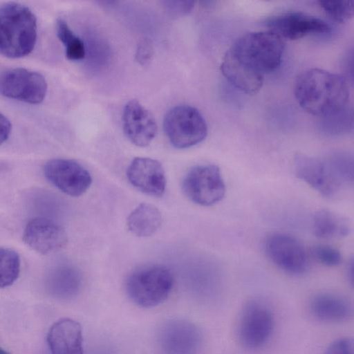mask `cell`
<instances>
[{"instance_id": "obj_1", "label": "cell", "mask_w": 354, "mask_h": 354, "mask_svg": "<svg viewBox=\"0 0 354 354\" xmlns=\"http://www.w3.org/2000/svg\"><path fill=\"white\" fill-rule=\"evenodd\" d=\"M294 93L305 111L318 116L339 114L349 99L347 81L338 74L319 68L302 72L296 79Z\"/></svg>"}, {"instance_id": "obj_2", "label": "cell", "mask_w": 354, "mask_h": 354, "mask_svg": "<svg viewBox=\"0 0 354 354\" xmlns=\"http://www.w3.org/2000/svg\"><path fill=\"white\" fill-rule=\"evenodd\" d=\"M37 37V18L28 7L15 2L0 7V55L26 56L34 49Z\"/></svg>"}, {"instance_id": "obj_3", "label": "cell", "mask_w": 354, "mask_h": 354, "mask_svg": "<svg viewBox=\"0 0 354 354\" xmlns=\"http://www.w3.org/2000/svg\"><path fill=\"white\" fill-rule=\"evenodd\" d=\"M227 50L243 65L264 76L280 65L284 44L272 31L251 32L237 39Z\"/></svg>"}, {"instance_id": "obj_4", "label": "cell", "mask_w": 354, "mask_h": 354, "mask_svg": "<svg viewBox=\"0 0 354 354\" xmlns=\"http://www.w3.org/2000/svg\"><path fill=\"white\" fill-rule=\"evenodd\" d=\"M174 285L170 270L163 266L142 267L126 279L125 290L129 299L142 308H152L165 301Z\"/></svg>"}, {"instance_id": "obj_5", "label": "cell", "mask_w": 354, "mask_h": 354, "mask_svg": "<svg viewBox=\"0 0 354 354\" xmlns=\"http://www.w3.org/2000/svg\"><path fill=\"white\" fill-rule=\"evenodd\" d=\"M274 314L264 300L254 298L244 305L239 320L238 337L243 347L250 351L263 347L274 329Z\"/></svg>"}, {"instance_id": "obj_6", "label": "cell", "mask_w": 354, "mask_h": 354, "mask_svg": "<svg viewBox=\"0 0 354 354\" xmlns=\"http://www.w3.org/2000/svg\"><path fill=\"white\" fill-rule=\"evenodd\" d=\"M165 132L171 144L186 149L202 142L207 136V126L201 113L189 105L172 107L165 115Z\"/></svg>"}, {"instance_id": "obj_7", "label": "cell", "mask_w": 354, "mask_h": 354, "mask_svg": "<svg viewBox=\"0 0 354 354\" xmlns=\"http://www.w3.org/2000/svg\"><path fill=\"white\" fill-rule=\"evenodd\" d=\"M183 189L193 203L211 206L223 198L225 185L220 168L209 164L192 168L183 179Z\"/></svg>"}, {"instance_id": "obj_8", "label": "cell", "mask_w": 354, "mask_h": 354, "mask_svg": "<svg viewBox=\"0 0 354 354\" xmlns=\"http://www.w3.org/2000/svg\"><path fill=\"white\" fill-rule=\"evenodd\" d=\"M47 90V82L38 72L13 68L0 73V93L8 98L37 104L44 101Z\"/></svg>"}, {"instance_id": "obj_9", "label": "cell", "mask_w": 354, "mask_h": 354, "mask_svg": "<svg viewBox=\"0 0 354 354\" xmlns=\"http://www.w3.org/2000/svg\"><path fill=\"white\" fill-rule=\"evenodd\" d=\"M264 248L270 260L279 269L292 275H300L308 269V257L302 243L282 232L267 236Z\"/></svg>"}, {"instance_id": "obj_10", "label": "cell", "mask_w": 354, "mask_h": 354, "mask_svg": "<svg viewBox=\"0 0 354 354\" xmlns=\"http://www.w3.org/2000/svg\"><path fill=\"white\" fill-rule=\"evenodd\" d=\"M45 178L63 193L73 197L84 194L90 187L89 172L73 160L53 158L43 168Z\"/></svg>"}, {"instance_id": "obj_11", "label": "cell", "mask_w": 354, "mask_h": 354, "mask_svg": "<svg viewBox=\"0 0 354 354\" xmlns=\"http://www.w3.org/2000/svg\"><path fill=\"white\" fill-rule=\"evenodd\" d=\"M268 30L281 39H301L310 35L326 34L330 26L323 19L302 12H287L272 16L264 21Z\"/></svg>"}, {"instance_id": "obj_12", "label": "cell", "mask_w": 354, "mask_h": 354, "mask_svg": "<svg viewBox=\"0 0 354 354\" xmlns=\"http://www.w3.org/2000/svg\"><path fill=\"white\" fill-rule=\"evenodd\" d=\"M22 240L32 250L46 255L64 248L68 243V236L65 229L55 221L35 217L26 223Z\"/></svg>"}, {"instance_id": "obj_13", "label": "cell", "mask_w": 354, "mask_h": 354, "mask_svg": "<svg viewBox=\"0 0 354 354\" xmlns=\"http://www.w3.org/2000/svg\"><path fill=\"white\" fill-rule=\"evenodd\" d=\"M295 176L325 197L335 196L342 187L326 160L297 156L294 162Z\"/></svg>"}, {"instance_id": "obj_14", "label": "cell", "mask_w": 354, "mask_h": 354, "mask_svg": "<svg viewBox=\"0 0 354 354\" xmlns=\"http://www.w3.org/2000/svg\"><path fill=\"white\" fill-rule=\"evenodd\" d=\"M129 183L147 195L160 197L166 188L165 170L159 161L150 158H135L127 170Z\"/></svg>"}, {"instance_id": "obj_15", "label": "cell", "mask_w": 354, "mask_h": 354, "mask_svg": "<svg viewBox=\"0 0 354 354\" xmlns=\"http://www.w3.org/2000/svg\"><path fill=\"white\" fill-rule=\"evenodd\" d=\"M122 121L125 136L136 146H147L156 135L157 125L153 115L136 100L125 104Z\"/></svg>"}, {"instance_id": "obj_16", "label": "cell", "mask_w": 354, "mask_h": 354, "mask_svg": "<svg viewBox=\"0 0 354 354\" xmlns=\"http://www.w3.org/2000/svg\"><path fill=\"white\" fill-rule=\"evenodd\" d=\"M160 338L169 354H197L202 344L200 330L187 321L169 322L162 328Z\"/></svg>"}, {"instance_id": "obj_17", "label": "cell", "mask_w": 354, "mask_h": 354, "mask_svg": "<svg viewBox=\"0 0 354 354\" xmlns=\"http://www.w3.org/2000/svg\"><path fill=\"white\" fill-rule=\"evenodd\" d=\"M51 354H84L82 329L71 318H62L50 327L46 337Z\"/></svg>"}, {"instance_id": "obj_18", "label": "cell", "mask_w": 354, "mask_h": 354, "mask_svg": "<svg viewBox=\"0 0 354 354\" xmlns=\"http://www.w3.org/2000/svg\"><path fill=\"white\" fill-rule=\"evenodd\" d=\"M309 310L317 320L330 324L346 322L353 315V304L348 299L330 292L314 296L310 301Z\"/></svg>"}, {"instance_id": "obj_19", "label": "cell", "mask_w": 354, "mask_h": 354, "mask_svg": "<svg viewBox=\"0 0 354 354\" xmlns=\"http://www.w3.org/2000/svg\"><path fill=\"white\" fill-rule=\"evenodd\" d=\"M221 71L234 86L246 94H256L262 87L263 76L243 65L228 50L223 57Z\"/></svg>"}, {"instance_id": "obj_20", "label": "cell", "mask_w": 354, "mask_h": 354, "mask_svg": "<svg viewBox=\"0 0 354 354\" xmlns=\"http://www.w3.org/2000/svg\"><path fill=\"white\" fill-rule=\"evenodd\" d=\"M351 230V223L346 218L330 209H319L313 216L312 230L319 239L343 238L349 234Z\"/></svg>"}, {"instance_id": "obj_21", "label": "cell", "mask_w": 354, "mask_h": 354, "mask_svg": "<svg viewBox=\"0 0 354 354\" xmlns=\"http://www.w3.org/2000/svg\"><path fill=\"white\" fill-rule=\"evenodd\" d=\"M162 221V214L157 207L142 203L129 214L127 219V225L134 235L147 237L156 232Z\"/></svg>"}, {"instance_id": "obj_22", "label": "cell", "mask_w": 354, "mask_h": 354, "mask_svg": "<svg viewBox=\"0 0 354 354\" xmlns=\"http://www.w3.org/2000/svg\"><path fill=\"white\" fill-rule=\"evenodd\" d=\"M56 32L65 48L66 56L69 60L82 59L86 55L84 42L75 35L66 21L59 19L56 21Z\"/></svg>"}, {"instance_id": "obj_23", "label": "cell", "mask_w": 354, "mask_h": 354, "mask_svg": "<svg viewBox=\"0 0 354 354\" xmlns=\"http://www.w3.org/2000/svg\"><path fill=\"white\" fill-rule=\"evenodd\" d=\"M20 270L18 253L12 249L0 247V288L12 285L18 279Z\"/></svg>"}, {"instance_id": "obj_24", "label": "cell", "mask_w": 354, "mask_h": 354, "mask_svg": "<svg viewBox=\"0 0 354 354\" xmlns=\"http://www.w3.org/2000/svg\"><path fill=\"white\" fill-rule=\"evenodd\" d=\"M80 279L77 273L71 269L64 270L53 281L52 290L57 297L68 299L77 294L80 287Z\"/></svg>"}, {"instance_id": "obj_25", "label": "cell", "mask_w": 354, "mask_h": 354, "mask_svg": "<svg viewBox=\"0 0 354 354\" xmlns=\"http://www.w3.org/2000/svg\"><path fill=\"white\" fill-rule=\"evenodd\" d=\"M318 5L333 20L343 23L353 16V2L350 1H319Z\"/></svg>"}, {"instance_id": "obj_26", "label": "cell", "mask_w": 354, "mask_h": 354, "mask_svg": "<svg viewBox=\"0 0 354 354\" xmlns=\"http://www.w3.org/2000/svg\"><path fill=\"white\" fill-rule=\"evenodd\" d=\"M312 254L318 262L326 266H337L342 262L340 252L330 245H315L312 249Z\"/></svg>"}, {"instance_id": "obj_27", "label": "cell", "mask_w": 354, "mask_h": 354, "mask_svg": "<svg viewBox=\"0 0 354 354\" xmlns=\"http://www.w3.org/2000/svg\"><path fill=\"white\" fill-rule=\"evenodd\" d=\"M354 342L351 337L338 338L333 341L323 354H353Z\"/></svg>"}, {"instance_id": "obj_28", "label": "cell", "mask_w": 354, "mask_h": 354, "mask_svg": "<svg viewBox=\"0 0 354 354\" xmlns=\"http://www.w3.org/2000/svg\"><path fill=\"white\" fill-rule=\"evenodd\" d=\"M166 7L171 13L185 15L190 12L194 7L192 1H169L165 2Z\"/></svg>"}, {"instance_id": "obj_29", "label": "cell", "mask_w": 354, "mask_h": 354, "mask_svg": "<svg viewBox=\"0 0 354 354\" xmlns=\"http://www.w3.org/2000/svg\"><path fill=\"white\" fill-rule=\"evenodd\" d=\"M12 130V124L9 119L0 112V145L9 138Z\"/></svg>"}, {"instance_id": "obj_30", "label": "cell", "mask_w": 354, "mask_h": 354, "mask_svg": "<svg viewBox=\"0 0 354 354\" xmlns=\"http://www.w3.org/2000/svg\"><path fill=\"white\" fill-rule=\"evenodd\" d=\"M152 53V48L151 45L147 41H143L137 50L136 59L140 64H144L149 60Z\"/></svg>"}, {"instance_id": "obj_31", "label": "cell", "mask_w": 354, "mask_h": 354, "mask_svg": "<svg viewBox=\"0 0 354 354\" xmlns=\"http://www.w3.org/2000/svg\"><path fill=\"white\" fill-rule=\"evenodd\" d=\"M347 275H348V279L349 280V282L353 286V261H351V264L348 265Z\"/></svg>"}, {"instance_id": "obj_32", "label": "cell", "mask_w": 354, "mask_h": 354, "mask_svg": "<svg viewBox=\"0 0 354 354\" xmlns=\"http://www.w3.org/2000/svg\"><path fill=\"white\" fill-rule=\"evenodd\" d=\"M0 354H10V353L0 346Z\"/></svg>"}]
</instances>
